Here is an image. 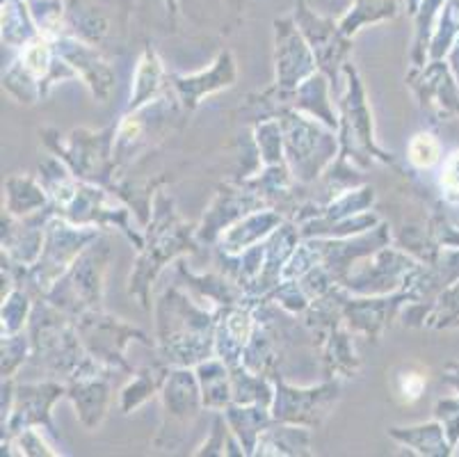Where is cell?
<instances>
[{"instance_id":"6da1fadb","label":"cell","mask_w":459,"mask_h":457,"mask_svg":"<svg viewBox=\"0 0 459 457\" xmlns=\"http://www.w3.org/2000/svg\"><path fill=\"white\" fill-rule=\"evenodd\" d=\"M437 156H439V146L429 136L414 137V142L409 146V158L419 167H429L437 161Z\"/></svg>"},{"instance_id":"7a4b0ae2","label":"cell","mask_w":459,"mask_h":457,"mask_svg":"<svg viewBox=\"0 0 459 457\" xmlns=\"http://www.w3.org/2000/svg\"><path fill=\"white\" fill-rule=\"evenodd\" d=\"M444 186L448 188V190L459 192V154H455L453 161L448 163V170H446L444 174Z\"/></svg>"},{"instance_id":"3957f363","label":"cell","mask_w":459,"mask_h":457,"mask_svg":"<svg viewBox=\"0 0 459 457\" xmlns=\"http://www.w3.org/2000/svg\"><path fill=\"white\" fill-rule=\"evenodd\" d=\"M28 65H30V69L37 71V74L46 69V50L41 48V46L28 50Z\"/></svg>"}]
</instances>
